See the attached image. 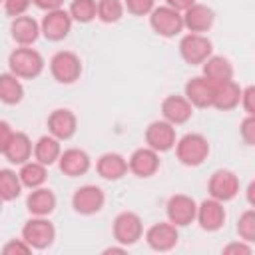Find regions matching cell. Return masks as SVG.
<instances>
[{
    "label": "cell",
    "instance_id": "1",
    "mask_svg": "<svg viewBox=\"0 0 255 255\" xmlns=\"http://www.w3.org/2000/svg\"><path fill=\"white\" fill-rule=\"evenodd\" d=\"M44 58L38 50L30 46H18L8 56V68L10 72L20 80H34L44 70Z\"/></svg>",
    "mask_w": 255,
    "mask_h": 255
},
{
    "label": "cell",
    "instance_id": "2",
    "mask_svg": "<svg viewBox=\"0 0 255 255\" xmlns=\"http://www.w3.org/2000/svg\"><path fill=\"white\" fill-rule=\"evenodd\" d=\"M175 157L179 159V163L187 165V167H197L201 165L207 155H209V141L205 135L201 133H185L175 141Z\"/></svg>",
    "mask_w": 255,
    "mask_h": 255
},
{
    "label": "cell",
    "instance_id": "3",
    "mask_svg": "<svg viewBox=\"0 0 255 255\" xmlns=\"http://www.w3.org/2000/svg\"><path fill=\"white\" fill-rule=\"evenodd\" d=\"M20 237L32 247V251H42L48 249L54 239H56V227L48 217H38L32 215L24 225H22V233Z\"/></svg>",
    "mask_w": 255,
    "mask_h": 255
},
{
    "label": "cell",
    "instance_id": "4",
    "mask_svg": "<svg viewBox=\"0 0 255 255\" xmlns=\"http://www.w3.org/2000/svg\"><path fill=\"white\" fill-rule=\"evenodd\" d=\"M50 74L58 84H76L82 76V60L70 50H60L50 58Z\"/></svg>",
    "mask_w": 255,
    "mask_h": 255
},
{
    "label": "cell",
    "instance_id": "5",
    "mask_svg": "<svg viewBox=\"0 0 255 255\" xmlns=\"http://www.w3.org/2000/svg\"><path fill=\"white\" fill-rule=\"evenodd\" d=\"M112 233H114L116 243H120L124 247L135 245L143 237V221L133 211H122L116 215V219L112 223Z\"/></svg>",
    "mask_w": 255,
    "mask_h": 255
},
{
    "label": "cell",
    "instance_id": "6",
    "mask_svg": "<svg viewBox=\"0 0 255 255\" xmlns=\"http://www.w3.org/2000/svg\"><path fill=\"white\" fill-rule=\"evenodd\" d=\"M149 26L155 34L163 36V38H173L177 34H181L183 30V18L181 12H177L175 8L163 4V6H155L149 14Z\"/></svg>",
    "mask_w": 255,
    "mask_h": 255
},
{
    "label": "cell",
    "instance_id": "7",
    "mask_svg": "<svg viewBox=\"0 0 255 255\" xmlns=\"http://www.w3.org/2000/svg\"><path fill=\"white\" fill-rule=\"evenodd\" d=\"M213 54V44L205 34H185L179 40V56L189 66H201Z\"/></svg>",
    "mask_w": 255,
    "mask_h": 255
},
{
    "label": "cell",
    "instance_id": "8",
    "mask_svg": "<svg viewBox=\"0 0 255 255\" xmlns=\"http://www.w3.org/2000/svg\"><path fill=\"white\" fill-rule=\"evenodd\" d=\"M207 191L209 197L227 203L231 199H235L239 195V177L235 171L231 169H217L211 173L209 181H207Z\"/></svg>",
    "mask_w": 255,
    "mask_h": 255
},
{
    "label": "cell",
    "instance_id": "9",
    "mask_svg": "<svg viewBox=\"0 0 255 255\" xmlns=\"http://www.w3.org/2000/svg\"><path fill=\"white\" fill-rule=\"evenodd\" d=\"M72 24H74V20L68 14V10H64V8L48 10L40 22V34L50 42H60L70 34Z\"/></svg>",
    "mask_w": 255,
    "mask_h": 255
},
{
    "label": "cell",
    "instance_id": "10",
    "mask_svg": "<svg viewBox=\"0 0 255 255\" xmlns=\"http://www.w3.org/2000/svg\"><path fill=\"white\" fill-rule=\"evenodd\" d=\"M195 211H197L195 199L191 195H185V193H175L165 203L167 221L173 223L175 227H185V225L193 223L195 221Z\"/></svg>",
    "mask_w": 255,
    "mask_h": 255
},
{
    "label": "cell",
    "instance_id": "11",
    "mask_svg": "<svg viewBox=\"0 0 255 255\" xmlns=\"http://www.w3.org/2000/svg\"><path fill=\"white\" fill-rule=\"evenodd\" d=\"M175 141H177L175 126L165 120H155L145 128V145L155 149L157 153L173 149Z\"/></svg>",
    "mask_w": 255,
    "mask_h": 255
},
{
    "label": "cell",
    "instance_id": "12",
    "mask_svg": "<svg viewBox=\"0 0 255 255\" xmlns=\"http://www.w3.org/2000/svg\"><path fill=\"white\" fill-rule=\"evenodd\" d=\"M104 203H106L104 189L98 185H92V183L78 187L72 195V207L80 215H94V213L102 211Z\"/></svg>",
    "mask_w": 255,
    "mask_h": 255
},
{
    "label": "cell",
    "instance_id": "13",
    "mask_svg": "<svg viewBox=\"0 0 255 255\" xmlns=\"http://www.w3.org/2000/svg\"><path fill=\"white\" fill-rule=\"evenodd\" d=\"M225 207L221 201L207 197L201 203H197V211H195V221L199 223V227L207 233H215L225 225Z\"/></svg>",
    "mask_w": 255,
    "mask_h": 255
},
{
    "label": "cell",
    "instance_id": "14",
    "mask_svg": "<svg viewBox=\"0 0 255 255\" xmlns=\"http://www.w3.org/2000/svg\"><path fill=\"white\" fill-rule=\"evenodd\" d=\"M145 243L149 245V249L153 251H171L177 241H179V231L173 223L169 221H159V223H153L147 231H145Z\"/></svg>",
    "mask_w": 255,
    "mask_h": 255
},
{
    "label": "cell",
    "instance_id": "15",
    "mask_svg": "<svg viewBox=\"0 0 255 255\" xmlns=\"http://www.w3.org/2000/svg\"><path fill=\"white\" fill-rule=\"evenodd\" d=\"M46 126H48L50 135H54L60 141H66V139L74 137V133L78 129V118L68 108H56L54 112H50Z\"/></svg>",
    "mask_w": 255,
    "mask_h": 255
},
{
    "label": "cell",
    "instance_id": "16",
    "mask_svg": "<svg viewBox=\"0 0 255 255\" xmlns=\"http://www.w3.org/2000/svg\"><path fill=\"white\" fill-rule=\"evenodd\" d=\"M159 169V153L151 147H137L128 157V171H131L135 177H151Z\"/></svg>",
    "mask_w": 255,
    "mask_h": 255
},
{
    "label": "cell",
    "instance_id": "17",
    "mask_svg": "<svg viewBox=\"0 0 255 255\" xmlns=\"http://www.w3.org/2000/svg\"><path fill=\"white\" fill-rule=\"evenodd\" d=\"M181 18H183V28H187L193 34H203L211 30L215 22V12L209 6L195 2L181 12Z\"/></svg>",
    "mask_w": 255,
    "mask_h": 255
},
{
    "label": "cell",
    "instance_id": "18",
    "mask_svg": "<svg viewBox=\"0 0 255 255\" xmlns=\"http://www.w3.org/2000/svg\"><path fill=\"white\" fill-rule=\"evenodd\" d=\"M183 96L193 108H211L213 102V84L203 76H193L183 86Z\"/></svg>",
    "mask_w": 255,
    "mask_h": 255
},
{
    "label": "cell",
    "instance_id": "19",
    "mask_svg": "<svg viewBox=\"0 0 255 255\" xmlns=\"http://www.w3.org/2000/svg\"><path fill=\"white\" fill-rule=\"evenodd\" d=\"M90 165H92L90 155L80 147H68L58 157V167L68 177H80V175L88 173Z\"/></svg>",
    "mask_w": 255,
    "mask_h": 255
},
{
    "label": "cell",
    "instance_id": "20",
    "mask_svg": "<svg viewBox=\"0 0 255 255\" xmlns=\"http://www.w3.org/2000/svg\"><path fill=\"white\" fill-rule=\"evenodd\" d=\"M161 116L165 122L173 126H181L191 120L193 106L185 100V96H167L161 102Z\"/></svg>",
    "mask_w": 255,
    "mask_h": 255
},
{
    "label": "cell",
    "instance_id": "21",
    "mask_svg": "<svg viewBox=\"0 0 255 255\" xmlns=\"http://www.w3.org/2000/svg\"><path fill=\"white\" fill-rule=\"evenodd\" d=\"M10 36L18 46H32L40 36V24L28 14L16 16L10 22Z\"/></svg>",
    "mask_w": 255,
    "mask_h": 255
},
{
    "label": "cell",
    "instance_id": "22",
    "mask_svg": "<svg viewBox=\"0 0 255 255\" xmlns=\"http://www.w3.org/2000/svg\"><path fill=\"white\" fill-rule=\"evenodd\" d=\"M96 171L102 179L118 181L128 173V159L122 153H116V151L102 153L96 161Z\"/></svg>",
    "mask_w": 255,
    "mask_h": 255
},
{
    "label": "cell",
    "instance_id": "23",
    "mask_svg": "<svg viewBox=\"0 0 255 255\" xmlns=\"http://www.w3.org/2000/svg\"><path fill=\"white\" fill-rule=\"evenodd\" d=\"M241 100V86L235 80L213 84V102L211 108H217L221 112H229L239 106Z\"/></svg>",
    "mask_w": 255,
    "mask_h": 255
},
{
    "label": "cell",
    "instance_id": "24",
    "mask_svg": "<svg viewBox=\"0 0 255 255\" xmlns=\"http://www.w3.org/2000/svg\"><path fill=\"white\" fill-rule=\"evenodd\" d=\"M26 209L32 215L38 217H48L56 209V193L50 187H36L28 193L26 197Z\"/></svg>",
    "mask_w": 255,
    "mask_h": 255
},
{
    "label": "cell",
    "instance_id": "25",
    "mask_svg": "<svg viewBox=\"0 0 255 255\" xmlns=\"http://www.w3.org/2000/svg\"><path fill=\"white\" fill-rule=\"evenodd\" d=\"M32 151H34V143H32V139L28 137V133H24V131H14V135H12V139H10V143L6 145V149H4V157L10 161V163H14V165H22V163H26L28 159H32Z\"/></svg>",
    "mask_w": 255,
    "mask_h": 255
},
{
    "label": "cell",
    "instance_id": "26",
    "mask_svg": "<svg viewBox=\"0 0 255 255\" xmlns=\"http://www.w3.org/2000/svg\"><path fill=\"white\" fill-rule=\"evenodd\" d=\"M201 76L207 78L211 84L227 82L233 80V64L225 56H215L211 54L203 64H201Z\"/></svg>",
    "mask_w": 255,
    "mask_h": 255
},
{
    "label": "cell",
    "instance_id": "27",
    "mask_svg": "<svg viewBox=\"0 0 255 255\" xmlns=\"http://www.w3.org/2000/svg\"><path fill=\"white\" fill-rule=\"evenodd\" d=\"M60 153H62L60 139H56V137H54V135H50V133L40 135V137L36 139V143H34V151H32L34 159H36V161H40V163H44L46 167H50V165L58 163Z\"/></svg>",
    "mask_w": 255,
    "mask_h": 255
},
{
    "label": "cell",
    "instance_id": "28",
    "mask_svg": "<svg viewBox=\"0 0 255 255\" xmlns=\"http://www.w3.org/2000/svg\"><path fill=\"white\" fill-rule=\"evenodd\" d=\"M18 177L22 181V187H28V189H36V187H42L48 179V167L40 161H32L28 159L26 163L20 165V171H18Z\"/></svg>",
    "mask_w": 255,
    "mask_h": 255
},
{
    "label": "cell",
    "instance_id": "29",
    "mask_svg": "<svg viewBox=\"0 0 255 255\" xmlns=\"http://www.w3.org/2000/svg\"><path fill=\"white\" fill-rule=\"evenodd\" d=\"M24 98V86L20 78H16L12 72L0 74V102L6 106H16Z\"/></svg>",
    "mask_w": 255,
    "mask_h": 255
},
{
    "label": "cell",
    "instance_id": "30",
    "mask_svg": "<svg viewBox=\"0 0 255 255\" xmlns=\"http://www.w3.org/2000/svg\"><path fill=\"white\" fill-rule=\"evenodd\" d=\"M22 193V181L14 169H0V199L14 201Z\"/></svg>",
    "mask_w": 255,
    "mask_h": 255
},
{
    "label": "cell",
    "instance_id": "31",
    "mask_svg": "<svg viewBox=\"0 0 255 255\" xmlns=\"http://www.w3.org/2000/svg\"><path fill=\"white\" fill-rule=\"evenodd\" d=\"M126 8L122 0H98L96 4V18L104 24H116L122 20Z\"/></svg>",
    "mask_w": 255,
    "mask_h": 255
},
{
    "label": "cell",
    "instance_id": "32",
    "mask_svg": "<svg viewBox=\"0 0 255 255\" xmlns=\"http://www.w3.org/2000/svg\"><path fill=\"white\" fill-rule=\"evenodd\" d=\"M96 0H72L68 14L72 16L74 22L80 24H88L92 20H96Z\"/></svg>",
    "mask_w": 255,
    "mask_h": 255
},
{
    "label": "cell",
    "instance_id": "33",
    "mask_svg": "<svg viewBox=\"0 0 255 255\" xmlns=\"http://www.w3.org/2000/svg\"><path fill=\"white\" fill-rule=\"evenodd\" d=\"M237 235L239 239L253 243L255 241V211L249 207L245 209L237 219Z\"/></svg>",
    "mask_w": 255,
    "mask_h": 255
},
{
    "label": "cell",
    "instance_id": "34",
    "mask_svg": "<svg viewBox=\"0 0 255 255\" xmlns=\"http://www.w3.org/2000/svg\"><path fill=\"white\" fill-rule=\"evenodd\" d=\"M124 8L131 16H147L155 8V0H124Z\"/></svg>",
    "mask_w": 255,
    "mask_h": 255
},
{
    "label": "cell",
    "instance_id": "35",
    "mask_svg": "<svg viewBox=\"0 0 255 255\" xmlns=\"http://www.w3.org/2000/svg\"><path fill=\"white\" fill-rule=\"evenodd\" d=\"M0 251H2V255H28V253H32V247L20 237V239H8Z\"/></svg>",
    "mask_w": 255,
    "mask_h": 255
},
{
    "label": "cell",
    "instance_id": "36",
    "mask_svg": "<svg viewBox=\"0 0 255 255\" xmlns=\"http://www.w3.org/2000/svg\"><path fill=\"white\" fill-rule=\"evenodd\" d=\"M239 135L243 143L253 145L255 143V116H245L241 126H239Z\"/></svg>",
    "mask_w": 255,
    "mask_h": 255
},
{
    "label": "cell",
    "instance_id": "37",
    "mask_svg": "<svg viewBox=\"0 0 255 255\" xmlns=\"http://www.w3.org/2000/svg\"><path fill=\"white\" fill-rule=\"evenodd\" d=\"M30 6H32V0H4V12L10 18H16V16L26 14Z\"/></svg>",
    "mask_w": 255,
    "mask_h": 255
},
{
    "label": "cell",
    "instance_id": "38",
    "mask_svg": "<svg viewBox=\"0 0 255 255\" xmlns=\"http://www.w3.org/2000/svg\"><path fill=\"white\" fill-rule=\"evenodd\" d=\"M239 106L245 110L247 116H255V88H253V86L241 88V100H239Z\"/></svg>",
    "mask_w": 255,
    "mask_h": 255
},
{
    "label": "cell",
    "instance_id": "39",
    "mask_svg": "<svg viewBox=\"0 0 255 255\" xmlns=\"http://www.w3.org/2000/svg\"><path fill=\"white\" fill-rule=\"evenodd\" d=\"M251 253H253L251 245L247 241H243V239L231 241V243H227L223 247V255H251Z\"/></svg>",
    "mask_w": 255,
    "mask_h": 255
},
{
    "label": "cell",
    "instance_id": "40",
    "mask_svg": "<svg viewBox=\"0 0 255 255\" xmlns=\"http://www.w3.org/2000/svg\"><path fill=\"white\" fill-rule=\"evenodd\" d=\"M12 135H14V129H12V126H10L8 122L0 120V153H4V149H6V145L10 143Z\"/></svg>",
    "mask_w": 255,
    "mask_h": 255
},
{
    "label": "cell",
    "instance_id": "41",
    "mask_svg": "<svg viewBox=\"0 0 255 255\" xmlns=\"http://www.w3.org/2000/svg\"><path fill=\"white\" fill-rule=\"evenodd\" d=\"M32 4H34L36 8H40V10L48 12V10H56V8H62L64 0H32Z\"/></svg>",
    "mask_w": 255,
    "mask_h": 255
},
{
    "label": "cell",
    "instance_id": "42",
    "mask_svg": "<svg viewBox=\"0 0 255 255\" xmlns=\"http://www.w3.org/2000/svg\"><path fill=\"white\" fill-rule=\"evenodd\" d=\"M165 4L171 6V8H175L177 12H183L185 8H189L191 4H195V0H165Z\"/></svg>",
    "mask_w": 255,
    "mask_h": 255
},
{
    "label": "cell",
    "instance_id": "43",
    "mask_svg": "<svg viewBox=\"0 0 255 255\" xmlns=\"http://www.w3.org/2000/svg\"><path fill=\"white\" fill-rule=\"evenodd\" d=\"M126 249H128V247H124V245H120V243H118V245L106 247L102 253H104V255H110V253H126Z\"/></svg>",
    "mask_w": 255,
    "mask_h": 255
},
{
    "label": "cell",
    "instance_id": "44",
    "mask_svg": "<svg viewBox=\"0 0 255 255\" xmlns=\"http://www.w3.org/2000/svg\"><path fill=\"white\" fill-rule=\"evenodd\" d=\"M253 191H255V181H249V185H247V203L249 205H253L255 203V199H253Z\"/></svg>",
    "mask_w": 255,
    "mask_h": 255
},
{
    "label": "cell",
    "instance_id": "45",
    "mask_svg": "<svg viewBox=\"0 0 255 255\" xmlns=\"http://www.w3.org/2000/svg\"><path fill=\"white\" fill-rule=\"evenodd\" d=\"M0 211H2V199H0Z\"/></svg>",
    "mask_w": 255,
    "mask_h": 255
},
{
    "label": "cell",
    "instance_id": "46",
    "mask_svg": "<svg viewBox=\"0 0 255 255\" xmlns=\"http://www.w3.org/2000/svg\"><path fill=\"white\" fill-rule=\"evenodd\" d=\"M0 2H4V0H0Z\"/></svg>",
    "mask_w": 255,
    "mask_h": 255
}]
</instances>
